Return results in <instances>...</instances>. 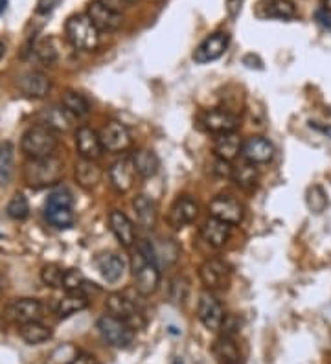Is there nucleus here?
Here are the masks:
<instances>
[{
	"instance_id": "1",
	"label": "nucleus",
	"mask_w": 331,
	"mask_h": 364,
	"mask_svg": "<svg viewBox=\"0 0 331 364\" xmlns=\"http://www.w3.org/2000/svg\"><path fill=\"white\" fill-rule=\"evenodd\" d=\"M133 276H135V287L142 297H151L161 285V272L156 267L155 250L149 243H142L138 252L133 257Z\"/></svg>"
},
{
	"instance_id": "2",
	"label": "nucleus",
	"mask_w": 331,
	"mask_h": 364,
	"mask_svg": "<svg viewBox=\"0 0 331 364\" xmlns=\"http://www.w3.org/2000/svg\"><path fill=\"white\" fill-rule=\"evenodd\" d=\"M22 179L29 188L35 189L55 186L63 179V162L54 155L46 159H29L22 170Z\"/></svg>"
},
{
	"instance_id": "3",
	"label": "nucleus",
	"mask_w": 331,
	"mask_h": 364,
	"mask_svg": "<svg viewBox=\"0 0 331 364\" xmlns=\"http://www.w3.org/2000/svg\"><path fill=\"white\" fill-rule=\"evenodd\" d=\"M59 146L58 136L54 131H50L43 126L29 127L28 131L22 135L20 140V149L28 159H46L55 153Z\"/></svg>"
},
{
	"instance_id": "4",
	"label": "nucleus",
	"mask_w": 331,
	"mask_h": 364,
	"mask_svg": "<svg viewBox=\"0 0 331 364\" xmlns=\"http://www.w3.org/2000/svg\"><path fill=\"white\" fill-rule=\"evenodd\" d=\"M65 34L74 48L83 52H93L100 44V32L87 15H72L65 25Z\"/></svg>"
},
{
	"instance_id": "5",
	"label": "nucleus",
	"mask_w": 331,
	"mask_h": 364,
	"mask_svg": "<svg viewBox=\"0 0 331 364\" xmlns=\"http://www.w3.org/2000/svg\"><path fill=\"white\" fill-rule=\"evenodd\" d=\"M97 331L102 339L112 348H129L135 340V328L116 316L105 315L97 321Z\"/></svg>"
},
{
	"instance_id": "6",
	"label": "nucleus",
	"mask_w": 331,
	"mask_h": 364,
	"mask_svg": "<svg viewBox=\"0 0 331 364\" xmlns=\"http://www.w3.org/2000/svg\"><path fill=\"white\" fill-rule=\"evenodd\" d=\"M87 17L97 32H114L122 26V15L105 0H93L87 8Z\"/></svg>"
},
{
	"instance_id": "7",
	"label": "nucleus",
	"mask_w": 331,
	"mask_h": 364,
	"mask_svg": "<svg viewBox=\"0 0 331 364\" xmlns=\"http://www.w3.org/2000/svg\"><path fill=\"white\" fill-rule=\"evenodd\" d=\"M197 315L199 321L203 322L206 330L219 331L224 322V311L221 302L212 295V291L201 292L199 306H197Z\"/></svg>"
},
{
	"instance_id": "8",
	"label": "nucleus",
	"mask_w": 331,
	"mask_h": 364,
	"mask_svg": "<svg viewBox=\"0 0 331 364\" xmlns=\"http://www.w3.org/2000/svg\"><path fill=\"white\" fill-rule=\"evenodd\" d=\"M201 282L205 283L210 291H223L229 285L230 271L229 265L221 259H206L199 269Z\"/></svg>"
},
{
	"instance_id": "9",
	"label": "nucleus",
	"mask_w": 331,
	"mask_h": 364,
	"mask_svg": "<svg viewBox=\"0 0 331 364\" xmlns=\"http://www.w3.org/2000/svg\"><path fill=\"white\" fill-rule=\"evenodd\" d=\"M210 215L219 219L227 224H239L243 221V206L238 199L230 197V195H219L215 197L208 206Z\"/></svg>"
},
{
	"instance_id": "10",
	"label": "nucleus",
	"mask_w": 331,
	"mask_h": 364,
	"mask_svg": "<svg viewBox=\"0 0 331 364\" xmlns=\"http://www.w3.org/2000/svg\"><path fill=\"white\" fill-rule=\"evenodd\" d=\"M229 34H224V32H215V34L206 37V39L197 46V50L194 52V61L199 65H205L210 63V61L219 59L221 55L227 52V48H229Z\"/></svg>"
},
{
	"instance_id": "11",
	"label": "nucleus",
	"mask_w": 331,
	"mask_h": 364,
	"mask_svg": "<svg viewBox=\"0 0 331 364\" xmlns=\"http://www.w3.org/2000/svg\"><path fill=\"white\" fill-rule=\"evenodd\" d=\"M100 138H102L103 149L111 151V153H122V151L129 149L133 142L129 129L120 121H109L107 126L103 127Z\"/></svg>"
},
{
	"instance_id": "12",
	"label": "nucleus",
	"mask_w": 331,
	"mask_h": 364,
	"mask_svg": "<svg viewBox=\"0 0 331 364\" xmlns=\"http://www.w3.org/2000/svg\"><path fill=\"white\" fill-rule=\"evenodd\" d=\"M43 304L35 298H20L8 306L6 313L8 318L13 322H19L20 325L28 322H37L43 318Z\"/></svg>"
},
{
	"instance_id": "13",
	"label": "nucleus",
	"mask_w": 331,
	"mask_h": 364,
	"mask_svg": "<svg viewBox=\"0 0 331 364\" xmlns=\"http://www.w3.org/2000/svg\"><path fill=\"white\" fill-rule=\"evenodd\" d=\"M201 123L205 126L206 131L224 135V133H236L239 127V118L227 109H214V111H206L203 114Z\"/></svg>"
},
{
	"instance_id": "14",
	"label": "nucleus",
	"mask_w": 331,
	"mask_h": 364,
	"mask_svg": "<svg viewBox=\"0 0 331 364\" xmlns=\"http://www.w3.org/2000/svg\"><path fill=\"white\" fill-rule=\"evenodd\" d=\"M76 149H78L79 156L87 159V161H97L105 151L102 146L100 135L94 131L93 127L87 126H81L76 131Z\"/></svg>"
},
{
	"instance_id": "15",
	"label": "nucleus",
	"mask_w": 331,
	"mask_h": 364,
	"mask_svg": "<svg viewBox=\"0 0 331 364\" xmlns=\"http://www.w3.org/2000/svg\"><path fill=\"white\" fill-rule=\"evenodd\" d=\"M197 215H199V206H197V203H195L191 197H179L170 208L168 221H170L171 229L180 230L194 223L195 219H197Z\"/></svg>"
},
{
	"instance_id": "16",
	"label": "nucleus",
	"mask_w": 331,
	"mask_h": 364,
	"mask_svg": "<svg viewBox=\"0 0 331 364\" xmlns=\"http://www.w3.org/2000/svg\"><path fill=\"white\" fill-rule=\"evenodd\" d=\"M135 175H137V170H135L133 159H129V156L118 159L111 166V170H109V179H111L112 188L120 191V194H126V191H129L133 188Z\"/></svg>"
},
{
	"instance_id": "17",
	"label": "nucleus",
	"mask_w": 331,
	"mask_h": 364,
	"mask_svg": "<svg viewBox=\"0 0 331 364\" xmlns=\"http://www.w3.org/2000/svg\"><path fill=\"white\" fill-rule=\"evenodd\" d=\"M243 159L250 164H267L273 161L274 147L273 144L263 136H250L241 147Z\"/></svg>"
},
{
	"instance_id": "18",
	"label": "nucleus",
	"mask_w": 331,
	"mask_h": 364,
	"mask_svg": "<svg viewBox=\"0 0 331 364\" xmlns=\"http://www.w3.org/2000/svg\"><path fill=\"white\" fill-rule=\"evenodd\" d=\"M105 306H107L109 313H111L112 316H116V318H120V321L127 322L131 328L135 324L138 325L140 313H138L135 302L129 300V298L123 297V295H120V292H112V295H109Z\"/></svg>"
},
{
	"instance_id": "19",
	"label": "nucleus",
	"mask_w": 331,
	"mask_h": 364,
	"mask_svg": "<svg viewBox=\"0 0 331 364\" xmlns=\"http://www.w3.org/2000/svg\"><path fill=\"white\" fill-rule=\"evenodd\" d=\"M212 351L219 364H245V355L232 335H221L214 342Z\"/></svg>"
},
{
	"instance_id": "20",
	"label": "nucleus",
	"mask_w": 331,
	"mask_h": 364,
	"mask_svg": "<svg viewBox=\"0 0 331 364\" xmlns=\"http://www.w3.org/2000/svg\"><path fill=\"white\" fill-rule=\"evenodd\" d=\"M39 123L54 133H67L72 127L74 116L65 107H48L39 112Z\"/></svg>"
},
{
	"instance_id": "21",
	"label": "nucleus",
	"mask_w": 331,
	"mask_h": 364,
	"mask_svg": "<svg viewBox=\"0 0 331 364\" xmlns=\"http://www.w3.org/2000/svg\"><path fill=\"white\" fill-rule=\"evenodd\" d=\"M109 224H111L112 234L116 236V239L120 241L122 247L129 248L135 245L137 232H135V227H133L131 219L127 217L123 212H120V210H112L111 215H109Z\"/></svg>"
},
{
	"instance_id": "22",
	"label": "nucleus",
	"mask_w": 331,
	"mask_h": 364,
	"mask_svg": "<svg viewBox=\"0 0 331 364\" xmlns=\"http://www.w3.org/2000/svg\"><path fill=\"white\" fill-rule=\"evenodd\" d=\"M17 85H19L20 93L28 97H34V100L44 97L50 93V88H52V83H50V79L43 72L25 74V76H20Z\"/></svg>"
},
{
	"instance_id": "23",
	"label": "nucleus",
	"mask_w": 331,
	"mask_h": 364,
	"mask_svg": "<svg viewBox=\"0 0 331 364\" xmlns=\"http://www.w3.org/2000/svg\"><path fill=\"white\" fill-rule=\"evenodd\" d=\"M232 234V224H227L215 217H210L203 227H201V236L208 245L215 248L224 247Z\"/></svg>"
},
{
	"instance_id": "24",
	"label": "nucleus",
	"mask_w": 331,
	"mask_h": 364,
	"mask_svg": "<svg viewBox=\"0 0 331 364\" xmlns=\"http://www.w3.org/2000/svg\"><path fill=\"white\" fill-rule=\"evenodd\" d=\"M243 144H241V138H239L236 133H224V135H217L214 142V153L217 159L221 161H234L236 156L239 155Z\"/></svg>"
},
{
	"instance_id": "25",
	"label": "nucleus",
	"mask_w": 331,
	"mask_h": 364,
	"mask_svg": "<svg viewBox=\"0 0 331 364\" xmlns=\"http://www.w3.org/2000/svg\"><path fill=\"white\" fill-rule=\"evenodd\" d=\"M96 263L100 272H102V276L111 283L118 282L123 276V272H126V262L118 254H102V256H97Z\"/></svg>"
},
{
	"instance_id": "26",
	"label": "nucleus",
	"mask_w": 331,
	"mask_h": 364,
	"mask_svg": "<svg viewBox=\"0 0 331 364\" xmlns=\"http://www.w3.org/2000/svg\"><path fill=\"white\" fill-rule=\"evenodd\" d=\"M76 180H78V184L85 189L96 188V186L102 182V168L96 164V161L81 159V161L76 164Z\"/></svg>"
},
{
	"instance_id": "27",
	"label": "nucleus",
	"mask_w": 331,
	"mask_h": 364,
	"mask_svg": "<svg viewBox=\"0 0 331 364\" xmlns=\"http://www.w3.org/2000/svg\"><path fill=\"white\" fill-rule=\"evenodd\" d=\"M133 208H135V214H137L140 227H144V229H153L155 227L156 217H158L155 201L149 199L147 195H138L133 201Z\"/></svg>"
},
{
	"instance_id": "28",
	"label": "nucleus",
	"mask_w": 331,
	"mask_h": 364,
	"mask_svg": "<svg viewBox=\"0 0 331 364\" xmlns=\"http://www.w3.org/2000/svg\"><path fill=\"white\" fill-rule=\"evenodd\" d=\"M88 307V297L83 291H67L61 300L58 302V316L59 318H69L79 311Z\"/></svg>"
},
{
	"instance_id": "29",
	"label": "nucleus",
	"mask_w": 331,
	"mask_h": 364,
	"mask_svg": "<svg viewBox=\"0 0 331 364\" xmlns=\"http://www.w3.org/2000/svg\"><path fill=\"white\" fill-rule=\"evenodd\" d=\"M133 164H135V170L140 177L144 179H151L158 173V168H161V161L158 156L149 149H140L133 155Z\"/></svg>"
},
{
	"instance_id": "30",
	"label": "nucleus",
	"mask_w": 331,
	"mask_h": 364,
	"mask_svg": "<svg viewBox=\"0 0 331 364\" xmlns=\"http://www.w3.org/2000/svg\"><path fill=\"white\" fill-rule=\"evenodd\" d=\"M19 333H20V339L32 346L43 344V342H46V340L52 339V331H50V328H46L44 324H41L39 321L22 324L20 325Z\"/></svg>"
},
{
	"instance_id": "31",
	"label": "nucleus",
	"mask_w": 331,
	"mask_h": 364,
	"mask_svg": "<svg viewBox=\"0 0 331 364\" xmlns=\"http://www.w3.org/2000/svg\"><path fill=\"white\" fill-rule=\"evenodd\" d=\"M15 173V147L11 142L0 144V186L10 184Z\"/></svg>"
},
{
	"instance_id": "32",
	"label": "nucleus",
	"mask_w": 331,
	"mask_h": 364,
	"mask_svg": "<svg viewBox=\"0 0 331 364\" xmlns=\"http://www.w3.org/2000/svg\"><path fill=\"white\" fill-rule=\"evenodd\" d=\"M63 107L72 114L74 118H87L90 114V103L83 94L67 90L63 94Z\"/></svg>"
},
{
	"instance_id": "33",
	"label": "nucleus",
	"mask_w": 331,
	"mask_h": 364,
	"mask_svg": "<svg viewBox=\"0 0 331 364\" xmlns=\"http://www.w3.org/2000/svg\"><path fill=\"white\" fill-rule=\"evenodd\" d=\"M265 15L271 19L291 20L297 17L298 10L292 0H269L265 4Z\"/></svg>"
},
{
	"instance_id": "34",
	"label": "nucleus",
	"mask_w": 331,
	"mask_h": 364,
	"mask_svg": "<svg viewBox=\"0 0 331 364\" xmlns=\"http://www.w3.org/2000/svg\"><path fill=\"white\" fill-rule=\"evenodd\" d=\"M44 215L48 219V223H52L58 229H70L74 224V212L72 208H65V206H50L46 204L44 208Z\"/></svg>"
},
{
	"instance_id": "35",
	"label": "nucleus",
	"mask_w": 331,
	"mask_h": 364,
	"mask_svg": "<svg viewBox=\"0 0 331 364\" xmlns=\"http://www.w3.org/2000/svg\"><path fill=\"white\" fill-rule=\"evenodd\" d=\"M232 180H234L239 188H254L256 182H258V168H256V164H250V162L239 166V168H236V170L232 171Z\"/></svg>"
},
{
	"instance_id": "36",
	"label": "nucleus",
	"mask_w": 331,
	"mask_h": 364,
	"mask_svg": "<svg viewBox=\"0 0 331 364\" xmlns=\"http://www.w3.org/2000/svg\"><path fill=\"white\" fill-rule=\"evenodd\" d=\"M8 215L15 221H25L29 215V203L22 194H15L13 197L8 203V208H6Z\"/></svg>"
},
{
	"instance_id": "37",
	"label": "nucleus",
	"mask_w": 331,
	"mask_h": 364,
	"mask_svg": "<svg viewBox=\"0 0 331 364\" xmlns=\"http://www.w3.org/2000/svg\"><path fill=\"white\" fill-rule=\"evenodd\" d=\"M63 289L65 291H87L90 289V283L87 282V278L83 276L78 269H67L63 276Z\"/></svg>"
},
{
	"instance_id": "38",
	"label": "nucleus",
	"mask_w": 331,
	"mask_h": 364,
	"mask_svg": "<svg viewBox=\"0 0 331 364\" xmlns=\"http://www.w3.org/2000/svg\"><path fill=\"white\" fill-rule=\"evenodd\" d=\"M65 271H67V269L59 267L55 263L44 265L43 271H41V280H43L44 285L54 287V289H63Z\"/></svg>"
},
{
	"instance_id": "39",
	"label": "nucleus",
	"mask_w": 331,
	"mask_h": 364,
	"mask_svg": "<svg viewBox=\"0 0 331 364\" xmlns=\"http://www.w3.org/2000/svg\"><path fill=\"white\" fill-rule=\"evenodd\" d=\"M34 52L35 55L46 65L55 63V59H58V50H55L54 41L50 39V37H44V39L37 41L34 46Z\"/></svg>"
},
{
	"instance_id": "40",
	"label": "nucleus",
	"mask_w": 331,
	"mask_h": 364,
	"mask_svg": "<svg viewBox=\"0 0 331 364\" xmlns=\"http://www.w3.org/2000/svg\"><path fill=\"white\" fill-rule=\"evenodd\" d=\"M307 208L311 210L313 214H322L327 206V197L320 186H311L307 191Z\"/></svg>"
},
{
	"instance_id": "41",
	"label": "nucleus",
	"mask_w": 331,
	"mask_h": 364,
	"mask_svg": "<svg viewBox=\"0 0 331 364\" xmlns=\"http://www.w3.org/2000/svg\"><path fill=\"white\" fill-rule=\"evenodd\" d=\"M46 204H50V206H65V208H72L74 199L67 189H58V191H52V194H50Z\"/></svg>"
},
{
	"instance_id": "42",
	"label": "nucleus",
	"mask_w": 331,
	"mask_h": 364,
	"mask_svg": "<svg viewBox=\"0 0 331 364\" xmlns=\"http://www.w3.org/2000/svg\"><path fill=\"white\" fill-rule=\"evenodd\" d=\"M317 19L320 20L324 26L331 28V0H324V2H322V8L318 10Z\"/></svg>"
},
{
	"instance_id": "43",
	"label": "nucleus",
	"mask_w": 331,
	"mask_h": 364,
	"mask_svg": "<svg viewBox=\"0 0 331 364\" xmlns=\"http://www.w3.org/2000/svg\"><path fill=\"white\" fill-rule=\"evenodd\" d=\"M241 4H243V0H229V2H227V13H229V17L232 20H234L239 15V11H241Z\"/></svg>"
},
{
	"instance_id": "44",
	"label": "nucleus",
	"mask_w": 331,
	"mask_h": 364,
	"mask_svg": "<svg viewBox=\"0 0 331 364\" xmlns=\"http://www.w3.org/2000/svg\"><path fill=\"white\" fill-rule=\"evenodd\" d=\"M59 0H39L37 2V13H50L58 6Z\"/></svg>"
},
{
	"instance_id": "45",
	"label": "nucleus",
	"mask_w": 331,
	"mask_h": 364,
	"mask_svg": "<svg viewBox=\"0 0 331 364\" xmlns=\"http://www.w3.org/2000/svg\"><path fill=\"white\" fill-rule=\"evenodd\" d=\"M69 364H100V363H97V359L96 357H93V355L81 353V355H78L76 359L70 360Z\"/></svg>"
},
{
	"instance_id": "46",
	"label": "nucleus",
	"mask_w": 331,
	"mask_h": 364,
	"mask_svg": "<svg viewBox=\"0 0 331 364\" xmlns=\"http://www.w3.org/2000/svg\"><path fill=\"white\" fill-rule=\"evenodd\" d=\"M311 127H315V129H318V131H322L324 135H330L331 136V127L330 126H318L317 121H311Z\"/></svg>"
},
{
	"instance_id": "47",
	"label": "nucleus",
	"mask_w": 331,
	"mask_h": 364,
	"mask_svg": "<svg viewBox=\"0 0 331 364\" xmlns=\"http://www.w3.org/2000/svg\"><path fill=\"white\" fill-rule=\"evenodd\" d=\"M6 4H8V0H0V15L6 10Z\"/></svg>"
},
{
	"instance_id": "48",
	"label": "nucleus",
	"mask_w": 331,
	"mask_h": 364,
	"mask_svg": "<svg viewBox=\"0 0 331 364\" xmlns=\"http://www.w3.org/2000/svg\"><path fill=\"white\" fill-rule=\"evenodd\" d=\"M2 55H4V44L0 43V58H2Z\"/></svg>"
},
{
	"instance_id": "49",
	"label": "nucleus",
	"mask_w": 331,
	"mask_h": 364,
	"mask_svg": "<svg viewBox=\"0 0 331 364\" xmlns=\"http://www.w3.org/2000/svg\"><path fill=\"white\" fill-rule=\"evenodd\" d=\"M173 364H182V360L179 359V360H175V363H173Z\"/></svg>"
},
{
	"instance_id": "50",
	"label": "nucleus",
	"mask_w": 331,
	"mask_h": 364,
	"mask_svg": "<svg viewBox=\"0 0 331 364\" xmlns=\"http://www.w3.org/2000/svg\"><path fill=\"white\" fill-rule=\"evenodd\" d=\"M0 289H2V282H0Z\"/></svg>"
}]
</instances>
